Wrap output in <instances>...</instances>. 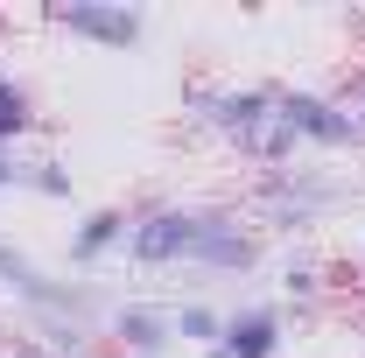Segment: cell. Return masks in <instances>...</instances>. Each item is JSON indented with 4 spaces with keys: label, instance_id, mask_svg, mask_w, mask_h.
Returning <instances> with one entry per match:
<instances>
[{
    "label": "cell",
    "instance_id": "obj_3",
    "mask_svg": "<svg viewBox=\"0 0 365 358\" xmlns=\"http://www.w3.org/2000/svg\"><path fill=\"white\" fill-rule=\"evenodd\" d=\"M281 127L295 134V148H317V155H351V148H365V120L351 113L344 91L281 85Z\"/></svg>",
    "mask_w": 365,
    "mask_h": 358
},
{
    "label": "cell",
    "instance_id": "obj_2",
    "mask_svg": "<svg viewBox=\"0 0 365 358\" xmlns=\"http://www.w3.org/2000/svg\"><path fill=\"white\" fill-rule=\"evenodd\" d=\"M204 218H211V204H176V197L134 211V225H127V260H134L140 274L190 267V260H197V239H204Z\"/></svg>",
    "mask_w": 365,
    "mask_h": 358
},
{
    "label": "cell",
    "instance_id": "obj_4",
    "mask_svg": "<svg viewBox=\"0 0 365 358\" xmlns=\"http://www.w3.org/2000/svg\"><path fill=\"white\" fill-rule=\"evenodd\" d=\"M43 21L56 36H71V43L106 49V56H127V49L148 36V14L127 7V0H71V7H49Z\"/></svg>",
    "mask_w": 365,
    "mask_h": 358
},
{
    "label": "cell",
    "instance_id": "obj_11",
    "mask_svg": "<svg viewBox=\"0 0 365 358\" xmlns=\"http://www.w3.org/2000/svg\"><path fill=\"white\" fill-rule=\"evenodd\" d=\"M0 281H7L21 302H36V310H71V288H56L49 274H36L14 246H7V239H0Z\"/></svg>",
    "mask_w": 365,
    "mask_h": 358
},
{
    "label": "cell",
    "instance_id": "obj_13",
    "mask_svg": "<svg viewBox=\"0 0 365 358\" xmlns=\"http://www.w3.org/2000/svg\"><path fill=\"white\" fill-rule=\"evenodd\" d=\"M274 288H281V302H317L323 295V267L309 253H288V260L274 267Z\"/></svg>",
    "mask_w": 365,
    "mask_h": 358
},
{
    "label": "cell",
    "instance_id": "obj_19",
    "mask_svg": "<svg viewBox=\"0 0 365 358\" xmlns=\"http://www.w3.org/2000/svg\"><path fill=\"white\" fill-rule=\"evenodd\" d=\"M197 358H225V352H218V344H211V352H197Z\"/></svg>",
    "mask_w": 365,
    "mask_h": 358
},
{
    "label": "cell",
    "instance_id": "obj_18",
    "mask_svg": "<svg viewBox=\"0 0 365 358\" xmlns=\"http://www.w3.org/2000/svg\"><path fill=\"white\" fill-rule=\"evenodd\" d=\"M0 358H49V352H0Z\"/></svg>",
    "mask_w": 365,
    "mask_h": 358
},
{
    "label": "cell",
    "instance_id": "obj_8",
    "mask_svg": "<svg viewBox=\"0 0 365 358\" xmlns=\"http://www.w3.org/2000/svg\"><path fill=\"white\" fill-rule=\"evenodd\" d=\"M106 337L127 358H169L176 352V323H169V310H155V302H120V310L106 316Z\"/></svg>",
    "mask_w": 365,
    "mask_h": 358
},
{
    "label": "cell",
    "instance_id": "obj_6",
    "mask_svg": "<svg viewBox=\"0 0 365 358\" xmlns=\"http://www.w3.org/2000/svg\"><path fill=\"white\" fill-rule=\"evenodd\" d=\"M225 358H288V310L281 302H239L225 310Z\"/></svg>",
    "mask_w": 365,
    "mask_h": 358
},
{
    "label": "cell",
    "instance_id": "obj_10",
    "mask_svg": "<svg viewBox=\"0 0 365 358\" xmlns=\"http://www.w3.org/2000/svg\"><path fill=\"white\" fill-rule=\"evenodd\" d=\"M267 204H274L281 225H309L323 204H330V183H309V176H288V169H281V176H267Z\"/></svg>",
    "mask_w": 365,
    "mask_h": 358
},
{
    "label": "cell",
    "instance_id": "obj_16",
    "mask_svg": "<svg viewBox=\"0 0 365 358\" xmlns=\"http://www.w3.org/2000/svg\"><path fill=\"white\" fill-rule=\"evenodd\" d=\"M344 98H351V113L365 120V63H359V78H351V91H344Z\"/></svg>",
    "mask_w": 365,
    "mask_h": 358
},
{
    "label": "cell",
    "instance_id": "obj_15",
    "mask_svg": "<svg viewBox=\"0 0 365 358\" xmlns=\"http://www.w3.org/2000/svg\"><path fill=\"white\" fill-rule=\"evenodd\" d=\"M29 190V155H0V197Z\"/></svg>",
    "mask_w": 365,
    "mask_h": 358
},
{
    "label": "cell",
    "instance_id": "obj_7",
    "mask_svg": "<svg viewBox=\"0 0 365 358\" xmlns=\"http://www.w3.org/2000/svg\"><path fill=\"white\" fill-rule=\"evenodd\" d=\"M127 225H134V211L127 204H91V211H78L71 218V267H106V260H127Z\"/></svg>",
    "mask_w": 365,
    "mask_h": 358
},
{
    "label": "cell",
    "instance_id": "obj_12",
    "mask_svg": "<svg viewBox=\"0 0 365 358\" xmlns=\"http://www.w3.org/2000/svg\"><path fill=\"white\" fill-rule=\"evenodd\" d=\"M169 323H176V344H182V352H211V344L225 337V310H218V302H176Z\"/></svg>",
    "mask_w": 365,
    "mask_h": 358
},
{
    "label": "cell",
    "instance_id": "obj_17",
    "mask_svg": "<svg viewBox=\"0 0 365 358\" xmlns=\"http://www.w3.org/2000/svg\"><path fill=\"white\" fill-rule=\"evenodd\" d=\"M351 267H359V281H365V232H359V246H351Z\"/></svg>",
    "mask_w": 365,
    "mask_h": 358
},
{
    "label": "cell",
    "instance_id": "obj_14",
    "mask_svg": "<svg viewBox=\"0 0 365 358\" xmlns=\"http://www.w3.org/2000/svg\"><path fill=\"white\" fill-rule=\"evenodd\" d=\"M29 190L49 197V204H71L78 176H71V162H63V155H36V162H29Z\"/></svg>",
    "mask_w": 365,
    "mask_h": 358
},
{
    "label": "cell",
    "instance_id": "obj_9",
    "mask_svg": "<svg viewBox=\"0 0 365 358\" xmlns=\"http://www.w3.org/2000/svg\"><path fill=\"white\" fill-rule=\"evenodd\" d=\"M43 127V106H36V91L29 78H14L7 63H0V155H21V140Z\"/></svg>",
    "mask_w": 365,
    "mask_h": 358
},
{
    "label": "cell",
    "instance_id": "obj_1",
    "mask_svg": "<svg viewBox=\"0 0 365 358\" xmlns=\"http://www.w3.org/2000/svg\"><path fill=\"white\" fill-rule=\"evenodd\" d=\"M190 120L218 148H232L239 162H253L267 176H281L295 162V134L281 127V85H197Z\"/></svg>",
    "mask_w": 365,
    "mask_h": 358
},
{
    "label": "cell",
    "instance_id": "obj_5",
    "mask_svg": "<svg viewBox=\"0 0 365 358\" xmlns=\"http://www.w3.org/2000/svg\"><path fill=\"white\" fill-rule=\"evenodd\" d=\"M260 267V232L225 211V204H211V218H204V239H197V260L190 274H211V281H232V274H253Z\"/></svg>",
    "mask_w": 365,
    "mask_h": 358
}]
</instances>
